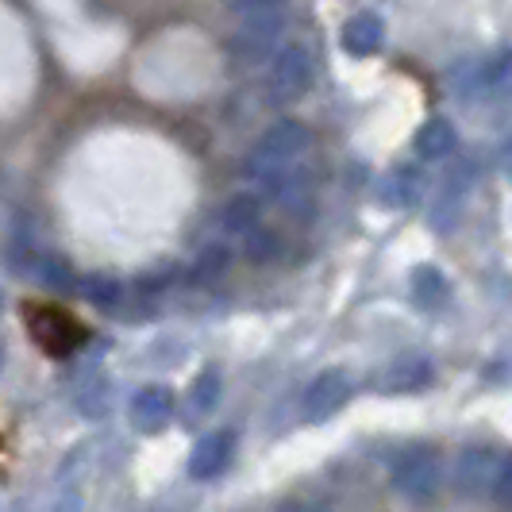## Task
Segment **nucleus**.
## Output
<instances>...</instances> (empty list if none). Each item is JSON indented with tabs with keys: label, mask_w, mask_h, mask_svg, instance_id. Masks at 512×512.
Returning a JSON list of instances; mask_svg holds the SVG:
<instances>
[{
	"label": "nucleus",
	"mask_w": 512,
	"mask_h": 512,
	"mask_svg": "<svg viewBox=\"0 0 512 512\" xmlns=\"http://www.w3.org/2000/svg\"><path fill=\"white\" fill-rule=\"evenodd\" d=\"M312 151V131L301 120H278L255 139V147L243 158V174L258 185L274 181L285 174L289 166H297L305 154Z\"/></svg>",
	"instance_id": "f257e3e1"
},
{
	"label": "nucleus",
	"mask_w": 512,
	"mask_h": 512,
	"mask_svg": "<svg viewBox=\"0 0 512 512\" xmlns=\"http://www.w3.org/2000/svg\"><path fill=\"white\" fill-rule=\"evenodd\" d=\"M24 324L27 335L35 339V347L43 355H51V359L74 355L77 347L89 339V328L77 320L74 312H66L62 305H47V301L24 305Z\"/></svg>",
	"instance_id": "f03ea898"
},
{
	"label": "nucleus",
	"mask_w": 512,
	"mask_h": 512,
	"mask_svg": "<svg viewBox=\"0 0 512 512\" xmlns=\"http://www.w3.org/2000/svg\"><path fill=\"white\" fill-rule=\"evenodd\" d=\"M393 489L412 505H432L443 489V455L432 443H412L393 459Z\"/></svg>",
	"instance_id": "7ed1b4c3"
},
{
	"label": "nucleus",
	"mask_w": 512,
	"mask_h": 512,
	"mask_svg": "<svg viewBox=\"0 0 512 512\" xmlns=\"http://www.w3.org/2000/svg\"><path fill=\"white\" fill-rule=\"evenodd\" d=\"M243 24L231 31L228 54L235 66H258L270 62V54L282 47L285 35V8L278 12H258V16H239Z\"/></svg>",
	"instance_id": "20e7f679"
},
{
	"label": "nucleus",
	"mask_w": 512,
	"mask_h": 512,
	"mask_svg": "<svg viewBox=\"0 0 512 512\" xmlns=\"http://www.w3.org/2000/svg\"><path fill=\"white\" fill-rule=\"evenodd\" d=\"M312 74H316V62L312 51L301 43H289L270 54V70H266V101L270 104H293L301 101L308 89H312Z\"/></svg>",
	"instance_id": "39448f33"
},
{
	"label": "nucleus",
	"mask_w": 512,
	"mask_h": 512,
	"mask_svg": "<svg viewBox=\"0 0 512 512\" xmlns=\"http://www.w3.org/2000/svg\"><path fill=\"white\" fill-rule=\"evenodd\" d=\"M459 97H501L512 89V51H493L482 58H462L451 70Z\"/></svg>",
	"instance_id": "423d86ee"
},
{
	"label": "nucleus",
	"mask_w": 512,
	"mask_h": 512,
	"mask_svg": "<svg viewBox=\"0 0 512 512\" xmlns=\"http://www.w3.org/2000/svg\"><path fill=\"white\" fill-rule=\"evenodd\" d=\"M501 470V455L486 447V443H470L462 447L459 459H455V493L466 501H478L493 493V478Z\"/></svg>",
	"instance_id": "0eeeda50"
},
{
	"label": "nucleus",
	"mask_w": 512,
	"mask_h": 512,
	"mask_svg": "<svg viewBox=\"0 0 512 512\" xmlns=\"http://www.w3.org/2000/svg\"><path fill=\"white\" fill-rule=\"evenodd\" d=\"M347 397H351V374L339 366L320 370L305 389V420H312V424L328 420L347 405Z\"/></svg>",
	"instance_id": "6e6552de"
},
{
	"label": "nucleus",
	"mask_w": 512,
	"mask_h": 512,
	"mask_svg": "<svg viewBox=\"0 0 512 512\" xmlns=\"http://www.w3.org/2000/svg\"><path fill=\"white\" fill-rule=\"evenodd\" d=\"M470 185H474V166L470 162H459L443 185H439V197L432 205V228L436 231H455V224L462 220V208H466V197H470Z\"/></svg>",
	"instance_id": "1a4fd4ad"
},
{
	"label": "nucleus",
	"mask_w": 512,
	"mask_h": 512,
	"mask_svg": "<svg viewBox=\"0 0 512 512\" xmlns=\"http://www.w3.org/2000/svg\"><path fill=\"white\" fill-rule=\"evenodd\" d=\"M128 420L135 432L154 436L174 420V393L166 385H143L128 405Z\"/></svg>",
	"instance_id": "9d476101"
},
{
	"label": "nucleus",
	"mask_w": 512,
	"mask_h": 512,
	"mask_svg": "<svg viewBox=\"0 0 512 512\" xmlns=\"http://www.w3.org/2000/svg\"><path fill=\"white\" fill-rule=\"evenodd\" d=\"M432 385V362L424 355H401L378 374V389L382 393H416Z\"/></svg>",
	"instance_id": "9b49d317"
},
{
	"label": "nucleus",
	"mask_w": 512,
	"mask_h": 512,
	"mask_svg": "<svg viewBox=\"0 0 512 512\" xmlns=\"http://www.w3.org/2000/svg\"><path fill=\"white\" fill-rule=\"evenodd\" d=\"M231 451H235V432H228V428L212 432V436H205L193 447V455H189V474L201 478V482L224 474V466L231 462Z\"/></svg>",
	"instance_id": "f8f14e48"
},
{
	"label": "nucleus",
	"mask_w": 512,
	"mask_h": 512,
	"mask_svg": "<svg viewBox=\"0 0 512 512\" xmlns=\"http://www.w3.org/2000/svg\"><path fill=\"white\" fill-rule=\"evenodd\" d=\"M412 147H416V154H420L424 162H443V158H451V154L459 151V131H455L451 120L432 116V120L420 124L416 139H412Z\"/></svg>",
	"instance_id": "ddd939ff"
},
{
	"label": "nucleus",
	"mask_w": 512,
	"mask_h": 512,
	"mask_svg": "<svg viewBox=\"0 0 512 512\" xmlns=\"http://www.w3.org/2000/svg\"><path fill=\"white\" fill-rule=\"evenodd\" d=\"M339 43H343V51L355 54V58H370V54L382 51L385 43V24L374 16V12H359V16H351L347 24H343V35H339Z\"/></svg>",
	"instance_id": "4468645a"
},
{
	"label": "nucleus",
	"mask_w": 512,
	"mask_h": 512,
	"mask_svg": "<svg viewBox=\"0 0 512 512\" xmlns=\"http://www.w3.org/2000/svg\"><path fill=\"white\" fill-rule=\"evenodd\" d=\"M258 224H262V201L255 193H239V197H231L228 205L220 208V228L228 235H247Z\"/></svg>",
	"instance_id": "2eb2a0df"
},
{
	"label": "nucleus",
	"mask_w": 512,
	"mask_h": 512,
	"mask_svg": "<svg viewBox=\"0 0 512 512\" xmlns=\"http://www.w3.org/2000/svg\"><path fill=\"white\" fill-rule=\"evenodd\" d=\"M409 285H412V301L420 308H439L447 301V278L439 274L436 266H416Z\"/></svg>",
	"instance_id": "dca6fc26"
},
{
	"label": "nucleus",
	"mask_w": 512,
	"mask_h": 512,
	"mask_svg": "<svg viewBox=\"0 0 512 512\" xmlns=\"http://www.w3.org/2000/svg\"><path fill=\"white\" fill-rule=\"evenodd\" d=\"M220 370H201L197 374V382L189 385V409L197 412V416H205V412H212L216 405H220Z\"/></svg>",
	"instance_id": "f3484780"
},
{
	"label": "nucleus",
	"mask_w": 512,
	"mask_h": 512,
	"mask_svg": "<svg viewBox=\"0 0 512 512\" xmlns=\"http://www.w3.org/2000/svg\"><path fill=\"white\" fill-rule=\"evenodd\" d=\"M228 266H231L228 247H224V243H208V247H201L197 258H193V282H216Z\"/></svg>",
	"instance_id": "a211bd4d"
},
{
	"label": "nucleus",
	"mask_w": 512,
	"mask_h": 512,
	"mask_svg": "<svg viewBox=\"0 0 512 512\" xmlns=\"http://www.w3.org/2000/svg\"><path fill=\"white\" fill-rule=\"evenodd\" d=\"M35 278L43 285H51V289H77V274L70 270V262H62V258L54 255H35Z\"/></svg>",
	"instance_id": "6ab92c4d"
},
{
	"label": "nucleus",
	"mask_w": 512,
	"mask_h": 512,
	"mask_svg": "<svg viewBox=\"0 0 512 512\" xmlns=\"http://www.w3.org/2000/svg\"><path fill=\"white\" fill-rule=\"evenodd\" d=\"M420 170H412V166H401V170H397V174H393V178L385 181V201H389V205H412V201H416V197H420Z\"/></svg>",
	"instance_id": "aec40b11"
},
{
	"label": "nucleus",
	"mask_w": 512,
	"mask_h": 512,
	"mask_svg": "<svg viewBox=\"0 0 512 512\" xmlns=\"http://www.w3.org/2000/svg\"><path fill=\"white\" fill-rule=\"evenodd\" d=\"M243 247H247V258H251V262H274V258L282 255V239H278V231L262 228V224L243 235Z\"/></svg>",
	"instance_id": "412c9836"
},
{
	"label": "nucleus",
	"mask_w": 512,
	"mask_h": 512,
	"mask_svg": "<svg viewBox=\"0 0 512 512\" xmlns=\"http://www.w3.org/2000/svg\"><path fill=\"white\" fill-rule=\"evenodd\" d=\"M81 293L93 301V305H104L112 308L120 297H124V285L116 282V278H104V274H93V278H85L81 282Z\"/></svg>",
	"instance_id": "4be33fe9"
},
{
	"label": "nucleus",
	"mask_w": 512,
	"mask_h": 512,
	"mask_svg": "<svg viewBox=\"0 0 512 512\" xmlns=\"http://www.w3.org/2000/svg\"><path fill=\"white\" fill-rule=\"evenodd\" d=\"M77 409H81V416H108V385L104 382H89L85 389H81V397H77Z\"/></svg>",
	"instance_id": "5701e85b"
},
{
	"label": "nucleus",
	"mask_w": 512,
	"mask_h": 512,
	"mask_svg": "<svg viewBox=\"0 0 512 512\" xmlns=\"http://www.w3.org/2000/svg\"><path fill=\"white\" fill-rule=\"evenodd\" d=\"M497 505H505L512 509V459H501V470H497V478H493V493H489Z\"/></svg>",
	"instance_id": "b1692460"
},
{
	"label": "nucleus",
	"mask_w": 512,
	"mask_h": 512,
	"mask_svg": "<svg viewBox=\"0 0 512 512\" xmlns=\"http://www.w3.org/2000/svg\"><path fill=\"white\" fill-rule=\"evenodd\" d=\"M228 8L235 16H258V12H278V8H285V0H228Z\"/></svg>",
	"instance_id": "393cba45"
},
{
	"label": "nucleus",
	"mask_w": 512,
	"mask_h": 512,
	"mask_svg": "<svg viewBox=\"0 0 512 512\" xmlns=\"http://www.w3.org/2000/svg\"><path fill=\"white\" fill-rule=\"evenodd\" d=\"M54 512H85V505H81V497H77V493H66V497L54 505Z\"/></svg>",
	"instance_id": "a878e982"
},
{
	"label": "nucleus",
	"mask_w": 512,
	"mask_h": 512,
	"mask_svg": "<svg viewBox=\"0 0 512 512\" xmlns=\"http://www.w3.org/2000/svg\"><path fill=\"white\" fill-rule=\"evenodd\" d=\"M501 174L512 181V139L505 143V147H501Z\"/></svg>",
	"instance_id": "bb28decb"
},
{
	"label": "nucleus",
	"mask_w": 512,
	"mask_h": 512,
	"mask_svg": "<svg viewBox=\"0 0 512 512\" xmlns=\"http://www.w3.org/2000/svg\"><path fill=\"white\" fill-rule=\"evenodd\" d=\"M282 512H320V509H312V505H285Z\"/></svg>",
	"instance_id": "cd10ccee"
},
{
	"label": "nucleus",
	"mask_w": 512,
	"mask_h": 512,
	"mask_svg": "<svg viewBox=\"0 0 512 512\" xmlns=\"http://www.w3.org/2000/svg\"><path fill=\"white\" fill-rule=\"evenodd\" d=\"M0 366H4V351H0Z\"/></svg>",
	"instance_id": "c85d7f7f"
},
{
	"label": "nucleus",
	"mask_w": 512,
	"mask_h": 512,
	"mask_svg": "<svg viewBox=\"0 0 512 512\" xmlns=\"http://www.w3.org/2000/svg\"><path fill=\"white\" fill-rule=\"evenodd\" d=\"M0 308H4V301H0Z\"/></svg>",
	"instance_id": "c756f323"
}]
</instances>
